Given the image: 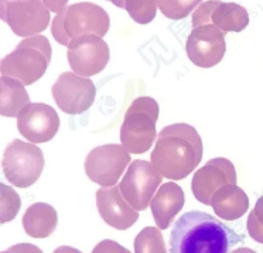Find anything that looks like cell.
<instances>
[{
	"label": "cell",
	"mask_w": 263,
	"mask_h": 253,
	"mask_svg": "<svg viewBox=\"0 0 263 253\" xmlns=\"http://www.w3.org/2000/svg\"><path fill=\"white\" fill-rule=\"evenodd\" d=\"M242 241L232 228L210 213L190 211L173 225L170 253H229Z\"/></svg>",
	"instance_id": "cell-1"
},
{
	"label": "cell",
	"mask_w": 263,
	"mask_h": 253,
	"mask_svg": "<svg viewBox=\"0 0 263 253\" xmlns=\"http://www.w3.org/2000/svg\"><path fill=\"white\" fill-rule=\"evenodd\" d=\"M204 154V146L195 127L187 123L166 126L157 134L152 163L168 180H183L194 171Z\"/></svg>",
	"instance_id": "cell-2"
},
{
	"label": "cell",
	"mask_w": 263,
	"mask_h": 253,
	"mask_svg": "<svg viewBox=\"0 0 263 253\" xmlns=\"http://www.w3.org/2000/svg\"><path fill=\"white\" fill-rule=\"evenodd\" d=\"M109 16L102 7L81 2L67 6L52 20L51 33L57 43L68 47L69 43L82 35H103L109 30Z\"/></svg>",
	"instance_id": "cell-3"
},
{
	"label": "cell",
	"mask_w": 263,
	"mask_h": 253,
	"mask_svg": "<svg viewBox=\"0 0 263 253\" xmlns=\"http://www.w3.org/2000/svg\"><path fill=\"white\" fill-rule=\"evenodd\" d=\"M51 63V46L44 35H31L20 41L9 55L2 60V75L16 78L24 85H33L46 74Z\"/></svg>",
	"instance_id": "cell-4"
},
{
	"label": "cell",
	"mask_w": 263,
	"mask_h": 253,
	"mask_svg": "<svg viewBox=\"0 0 263 253\" xmlns=\"http://www.w3.org/2000/svg\"><path fill=\"white\" fill-rule=\"evenodd\" d=\"M159 112V104L149 96H140L132 102L120 127V142L129 153L143 154L150 150L157 139Z\"/></svg>",
	"instance_id": "cell-5"
},
{
	"label": "cell",
	"mask_w": 263,
	"mask_h": 253,
	"mask_svg": "<svg viewBox=\"0 0 263 253\" xmlns=\"http://www.w3.org/2000/svg\"><path fill=\"white\" fill-rule=\"evenodd\" d=\"M44 154L34 143L13 140L3 153L2 168L9 183L18 188H29L40 179L44 170Z\"/></svg>",
	"instance_id": "cell-6"
},
{
	"label": "cell",
	"mask_w": 263,
	"mask_h": 253,
	"mask_svg": "<svg viewBox=\"0 0 263 253\" xmlns=\"http://www.w3.org/2000/svg\"><path fill=\"white\" fill-rule=\"evenodd\" d=\"M0 16L18 37L40 34L50 24V9L43 0H0Z\"/></svg>",
	"instance_id": "cell-7"
},
{
	"label": "cell",
	"mask_w": 263,
	"mask_h": 253,
	"mask_svg": "<svg viewBox=\"0 0 263 253\" xmlns=\"http://www.w3.org/2000/svg\"><path fill=\"white\" fill-rule=\"evenodd\" d=\"M161 181L163 176L153 163L135 160L129 164L120 181V192L136 211H144L150 205Z\"/></svg>",
	"instance_id": "cell-8"
},
{
	"label": "cell",
	"mask_w": 263,
	"mask_h": 253,
	"mask_svg": "<svg viewBox=\"0 0 263 253\" xmlns=\"http://www.w3.org/2000/svg\"><path fill=\"white\" fill-rule=\"evenodd\" d=\"M130 163V153L122 144H103L88 153L85 173L101 187H112L118 184Z\"/></svg>",
	"instance_id": "cell-9"
},
{
	"label": "cell",
	"mask_w": 263,
	"mask_h": 253,
	"mask_svg": "<svg viewBox=\"0 0 263 253\" xmlns=\"http://www.w3.org/2000/svg\"><path fill=\"white\" fill-rule=\"evenodd\" d=\"M51 92L55 104L63 112L67 115H81L93 105L97 88L91 78L81 76L72 71L58 76Z\"/></svg>",
	"instance_id": "cell-10"
},
{
	"label": "cell",
	"mask_w": 263,
	"mask_h": 253,
	"mask_svg": "<svg viewBox=\"0 0 263 253\" xmlns=\"http://www.w3.org/2000/svg\"><path fill=\"white\" fill-rule=\"evenodd\" d=\"M68 63L75 74L91 78L99 74L109 63V47L99 35H82L69 43Z\"/></svg>",
	"instance_id": "cell-11"
},
{
	"label": "cell",
	"mask_w": 263,
	"mask_h": 253,
	"mask_svg": "<svg viewBox=\"0 0 263 253\" xmlns=\"http://www.w3.org/2000/svg\"><path fill=\"white\" fill-rule=\"evenodd\" d=\"M191 63L201 68H211L221 63L227 51L225 33L215 24H204L190 33L185 44Z\"/></svg>",
	"instance_id": "cell-12"
},
{
	"label": "cell",
	"mask_w": 263,
	"mask_h": 253,
	"mask_svg": "<svg viewBox=\"0 0 263 253\" xmlns=\"http://www.w3.org/2000/svg\"><path fill=\"white\" fill-rule=\"evenodd\" d=\"M17 129L31 143H47L57 134L60 116L50 105L29 102L18 112Z\"/></svg>",
	"instance_id": "cell-13"
},
{
	"label": "cell",
	"mask_w": 263,
	"mask_h": 253,
	"mask_svg": "<svg viewBox=\"0 0 263 253\" xmlns=\"http://www.w3.org/2000/svg\"><path fill=\"white\" fill-rule=\"evenodd\" d=\"M236 180L234 164L228 159L217 157L206 161V164L197 170L191 181V190L197 201L211 205L217 190L227 184H236Z\"/></svg>",
	"instance_id": "cell-14"
},
{
	"label": "cell",
	"mask_w": 263,
	"mask_h": 253,
	"mask_svg": "<svg viewBox=\"0 0 263 253\" xmlns=\"http://www.w3.org/2000/svg\"><path fill=\"white\" fill-rule=\"evenodd\" d=\"M97 207L105 224L115 229H129L139 219V211L122 196L119 185L102 187L97 191Z\"/></svg>",
	"instance_id": "cell-15"
},
{
	"label": "cell",
	"mask_w": 263,
	"mask_h": 253,
	"mask_svg": "<svg viewBox=\"0 0 263 253\" xmlns=\"http://www.w3.org/2000/svg\"><path fill=\"white\" fill-rule=\"evenodd\" d=\"M185 197L183 188L176 183L161 184L150 202L153 218L160 229H167L172 225L173 219L183 209Z\"/></svg>",
	"instance_id": "cell-16"
},
{
	"label": "cell",
	"mask_w": 263,
	"mask_h": 253,
	"mask_svg": "<svg viewBox=\"0 0 263 253\" xmlns=\"http://www.w3.org/2000/svg\"><path fill=\"white\" fill-rule=\"evenodd\" d=\"M211 207L218 218L235 221L242 218L249 208V198L236 184H227L214 194Z\"/></svg>",
	"instance_id": "cell-17"
},
{
	"label": "cell",
	"mask_w": 263,
	"mask_h": 253,
	"mask_svg": "<svg viewBox=\"0 0 263 253\" xmlns=\"http://www.w3.org/2000/svg\"><path fill=\"white\" fill-rule=\"evenodd\" d=\"M58 225V213L50 204L35 202L27 208L23 217L26 233L35 239H44L54 233Z\"/></svg>",
	"instance_id": "cell-18"
},
{
	"label": "cell",
	"mask_w": 263,
	"mask_h": 253,
	"mask_svg": "<svg viewBox=\"0 0 263 253\" xmlns=\"http://www.w3.org/2000/svg\"><path fill=\"white\" fill-rule=\"evenodd\" d=\"M26 85L16 78L2 75L0 82V113L5 118H17L18 112L30 102Z\"/></svg>",
	"instance_id": "cell-19"
},
{
	"label": "cell",
	"mask_w": 263,
	"mask_h": 253,
	"mask_svg": "<svg viewBox=\"0 0 263 253\" xmlns=\"http://www.w3.org/2000/svg\"><path fill=\"white\" fill-rule=\"evenodd\" d=\"M211 23L215 24L223 33L235 31L239 33L249 24V14L245 7L236 3H223L219 2L212 13Z\"/></svg>",
	"instance_id": "cell-20"
},
{
	"label": "cell",
	"mask_w": 263,
	"mask_h": 253,
	"mask_svg": "<svg viewBox=\"0 0 263 253\" xmlns=\"http://www.w3.org/2000/svg\"><path fill=\"white\" fill-rule=\"evenodd\" d=\"M135 253H167L160 228L147 226L135 239Z\"/></svg>",
	"instance_id": "cell-21"
},
{
	"label": "cell",
	"mask_w": 263,
	"mask_h": 253,
	"mask_svg": "<svg viewBox=\"0 0 263 253\" xmlns=\"http://www.w3.org/2000/svg\"><path fill=\"white\" fill-rule=\"evenodd\" d=\"M157 7L167 18L180 20L189 16L202 3V0H156Z\"/></svg>",
	"instance_id": "cell-22"
},
{
	"label": "cell",
	"mask_w": 263,
	"mask_h": 253,
	"mask_svg": "<svg viewBox=\"0 0 263 253\" xmlns=\"http://www.w3.org/2000/svg\"><path fill=\"white\" fill-rule=\"evenodd\" d=\"M125 9L132 20L139 24H149L153 22L157 13L156 0H126Z\"/></svg>",
	"instance_id": "cell-23"
},
{
	"label": "cell",
	"mask_w": 263,
	"mask_h": 253,
	"mask_svg": "<svg viewBox=\"0 0 263 253\" xmlns=\"http://www.w3.org/2000/svg\"><path fill=\"white\" fill-rule=\"evenodd\" d=\"M0 190H2V201H0L2 224H6L9 221H13L16 218V215H17V212L20 211V207H22V200H20L17 192L9 185L2 184Z\"/></svg>",
	"instance_id": "cell-24"
},
{
	"label": "cell",
	"mask_w": 263,
	"mask_h": 253,
	"mask_svg": "<svg viewBox=\"0 0 263 253\" xmlns=\"http://www.w3.org/2000/svg\"><path fill=\"white\" fill-rule=\"evenodd\" d=\"M218 3H219V0H208V2L201 3L200 6L195 9L194 14H193V27L194 29L211 23L212 13L218 6Z\"/></svg>",
	"instance_id": "cell-25"
},
{
	"label": "cell",
	"mask_w": 263,
	"mask_h": 253,
	"mask_svg": "<svg viewBox=\"0 0 263 253\" xmlns=\"http://www.w3.org/2000/svg\"><path fill=\"white\" fill-rule=\"evenodd\" d=\"M246 229H248V233H249V236H251L253 241L259 242V243L263 245V225L257 221L253 211H251L249 217H248Z\"/></svg>",
	"instance_id": "cell-26"
},
{
	"label": "cell",
	"mask_w": 263,
	"mask_h": 253,
	"mask_svg": "<svg viewBox=\"0 0 263 253\" xmlns=\"http://www.w3.org/2000/svg\"><path fill=\"white\" fill-rule=\"evenodd\" d=\"M92 253H132L127 250L126 247L119 245L118 242L112 241V239H105V241L99 242L97 246L93 247Z\"/></svg>",
	"instance_id": "cell-27"
},
{
	"label": "cell",
	"mask_w": 263,
	"mask_h": 253,
	"mask_svg": "<svg viewBox=\"0 0 263 253\" xmlns=\"http://www.w3.org/2000/svg\"><path fill=\"white\" fill-rule=\"evenodd\" d=\"M10 250L14 253H44L40 247L31 245V243H18L10 247Z\"/></svg>",
	"instance_id": "cell-28"
},
{
	"label": "cell",
	"mask_w": 263,
	"mask_h": 253,
	"mask_svg": "<svg viewBox=\"0 0 263 253\" xmlns=\"http://www.w3.org/2000/svg\"><path fill=\"white\" fill-rule=\"evenodd\" d=\"M43 2H44V5H46L51 12L60 13L63 12L64 9L67 7V3H68L69 0H43Z\"/></svg>",
	"instance_id": "cell-29"
},
{
	"label": "cell",
	"mask_w": 263,
	"mask_h": 253,
	"mask_svg": "<svg viewBox=\"0 0 263 253\" xmlns=\"http://www.w3.org/2000/svg\"><path fill=\"white\" fill-rule=\"evenodd\" d=\"M252 211L255 213V217H256L257 221L263 225V196L257 200L256 205H255V208H253Z\"/></svg>",
	"instance_id": "cell-30"
},
{
	"label": "cell",
	"mask_w": 263,
	"mask_h": 253,
	"mask_svg": "<svg viewBox=\"0 0 263 253\" xmlns=\"http://www.w3.org/2000/svg\"><path fill=\"white\" fill-rule=\"evenodd\" d=\"M52 253H82V252H80V250H78V249H75V247L60 246L57 247V249H55Z\"/></svg>",
	"instance_id": "cell-31"
},
{
	"label": "cell",
	"mask_w": 263,
	"mask_h": 253,
	"mask_svg": "<svg viewBox=\"0 0 263 253\" xmlns=\"http://www.w3.org/2000/svg\"><path fill=\"white\" fill-rule=\"evenodd\" d=\"M231 253H256L255 250H252V249H249V247H238V249H235V250H232Z\"/></svg>",
	"instance_id": "cell-32"
},
{
	"label": "cell",
	"mask_w": 263,
	"mask_h": 253,
	"mask_svg": "<svg viewBox=\"0 0 263 253\" xmlns=\"http://www.w3.org/2000/svg\"><path fill=\"white\" fill-rule=\"evenodd\" d=\"M110 3H114L115 6L120 7V9H125V5H126V0H108Z\"/></svg>",
	"instance_id": "cell-33"
},
{
	"label": "cell",
	"mask_w": 263,
	"mask_h": 253,
	"mask_svg": "<svg viewBox=\"0 0 263 253\" xmlns=\"http://www.w3.org/2000/svg\"><path fill=\"white\" fill-rule=\"evenodd\" d=\"M2 253H14V252H12L10 249H7V250H5V252H2Z\"/></svg>",
	"instance_id": "cell-34"
}]
</instances>
